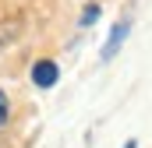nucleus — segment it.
Masks as SVG:
<instances>
[{
  "instance_id": "nucleus-1",
  "label": "nucleus",
  "mask_w": 152,
  "mask_h": 148,
  "mask_svg": "<svg viewBox=\"0 0 152 148\" xmlns=\"http://www.w3.org/2000/svg\"><path fill=\"white\" fill-rule=\"evenodd\" d=\"M127 32H131V21H127V18L113 25V32H110V39L103 42V60H113V57H117V49L124 46V39H127Z\"/></svg>"
},
{
  "instance_id": "nucleus-2",
  "label": "nucleus",
  "mask_w": 152,
  "mask_h": 148,
  "mask_svg": "<svg viewBox=\"0 0 152 148\" xmlns=\"http://www.w3.org/2000/svg\"><path fill=\"white\" fill-rule=\"evenodd\" d=\"M57 78H60V71H57V64H53V60H39L36 67H32V81H36L39 88H53V85H57Z\"/></svg>"
},
{
  "instance_id": "nucleus-3",
  "label": "nucleus",
  "mask_w": 152,
  "mask_h": 148,
  "mask_svg": "<svg viewBox=\"0 0 152 148\" xmlns=\"http://www.w3.org/2000/svg\"><path fill=\"white\" fill-rule=\"evenodd\" d=\"M18 36H21V21H18V18H14V21H4V25H0V49H4L7 42H14Z\"/></svg>"
},
{
  "instance_id": "nucleus-4",
  "label": "nucleus",
  "mask_w": 152,
  "mask_h": 148,
  "mask_svg": "<svg viewBox=\"0 0 152 148\" xmlns=\"http://www.w3.org/2000/svg\"><path fill=\"white\" fill-rule=\"evenodd\" d=\"M7 120H11V102H7V95L0 92V127H7Z\"/></svg>"
},
{
  "instance_id": "nucleus-5",
  "label": "nucleus",
  "mask_w": 152,
  "mask_h": 148,
  "mask_svg": "<svg viewBox=\"0 0 152 148\" xmlns=\"http://www.w3.org/2000/svg\"><path fill=\"white\" fill-rule=\"evenodd\" d=\"M99 18V7H85V14H81V25H92Z\"/></svg>"
},
{
  "instance_id": "nucleus-6",
  "label": "nucleus",
  "mask_w": 152,
  "mask_h": 148,
  "mask_svg": "<svg viewBox=\"0 0 152 148\" xmlns=\"http://www.w3.org/2000/svg\"><path fill=\"white\" fill-rule=\"evenodd\" d=\"M124 148H138V141H127V145H124Z\"/></svg>"
}]
</instances>
